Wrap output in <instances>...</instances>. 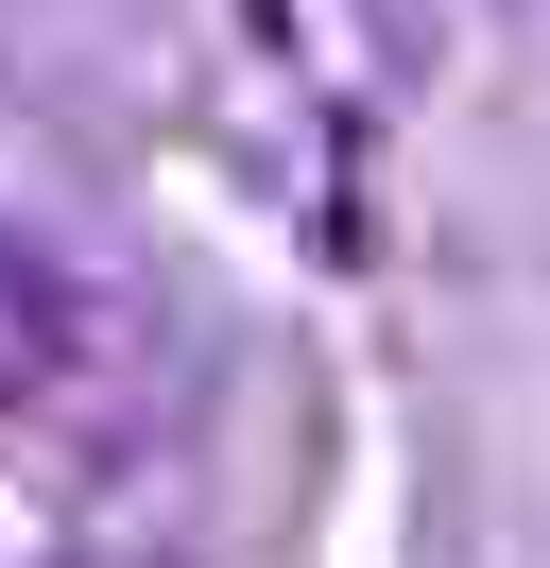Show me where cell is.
I'll list each match as a JSON object with an SVG mask.
<instances>
[{"mask_svg": "<svg viewBox=\"0 0 550 568\" xmlns=\"http://www.w3.org/2000/svg\"><path fill=\"white\" fill-rule=\"evenodd\" d=\"M86 379H121V311H103L52 242L0 224V414H69Z\"/></svg>", "mask_w": 550, "mask_h": 568, "instance_id": "1", "label": "cell"}]
</instances>
